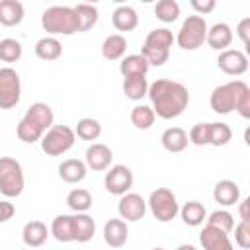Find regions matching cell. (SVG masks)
<instances>
[{
	"mask_svg": "<svg viewBox=\"0 0 250 250\" xmlns=\"http://www.w3.org/2000/svg\"><path fill=\"white\" fill-rule=\"evenodd\" d=\"M213 199L219 205H223V207H229V205L238 203V199H240V188H238V184L232 182V180H221V182H217L215 188H213Z\"/></svg>",
	"mask_w": 250,
	"mask_h": 250,
	"instance_id": "cell-19",
	"label": "cell"
},
{
	"mask_svg": "<svg viewBox=\"0 0 250 250\" xmlns=\"http://www.w3.org/2000/svg\"><path fill=\"white\" fill-rule=\"evenodd\" d=\"M86 164L78 158H66L59 164V178L66 184H78L86 178Z\"/></svg>",
	"mask_w": 250,
	"mask_h": 250,
	"instance_id": "cell-20",
	"label": "cell"
},
{
	"mask_svg": "<svg viewBox=\"0 0 250 250\" xmlns=\"http://www.w3.org/2000/svg\"><path fill=\"white\" fill-rule=\"evenodd\" d=\"M25 16L23 4L18 0H0V25L14 27L20 25Z\"/></svg>",
	"mask_w": 250,
	"mask_h": 250,
	"instance_id": "cell-21",
	"label": "cell"
},
{
	"mask_svg": "<svg viewBox=\"0 0 250 250\" xmlns=\"http://www.w3.org/2000/svg\"><path fill=\"white\" fill-rule=\"evenodd\" d=\"M25 186L23 168L12 156H0V193L4 197H18L21 195Z\"/></svg>",
	"mask_w": 250,
	"mask_h": 250,
	"instance_id": "cell-6",
	"label": "cell"
},
{
	"mask_svg": "<svg viewBox=\"0 0 250 250\" xmlns=\"http://www.w3.org/2000/svg\"><path fill=\"white\" fill-rule=\"evenodd\" d=\"M236 35L240 37V41L244 43V47L250 45V18L240 20V23H238V27H236Z\"/></svg>",
	"mask_w": 250,
	"mask_h": 250,
	"instance_id": "cell-42",
	"label": "cell"
},
{
	"mask_svg": "<svg viewBox=\"0 0 250 250\" xmlns=\"http://www.w3.org/2000/svg\"><path fill=\"white\" fill-rule=\"evenodd\" d=\"M180 215H182V221L188 227H199L207 219V211H205L203 203H199V201H188V203H184L182 209H180Z\"/></svg>",
	"mask_w": 250,
	"mask_h": 250,
	"instance_id": "cell-29",
	"label": "cell"
},
{
	"mask_svg": "<svg viewBox=\"0 0 250 250\" xmlns=\"http://www.w3.org/2000/svg\"><path fill=\"white\" fill-rule=\"evenodd\" d=\"M174 43V35L168 27H154L148 31L141 55L146 59L150 66H162L170 57V47Z\"/></svg>",
	"mask_w": 250,
	"mask_h": 250,
	"instance_id": "cell-5",
	"label": "cell"
},
{
	"mask_svg": "<svg viewBox=\"0 0 250 250\" xmlns=\"http://www.w3.org/2000/svg\"><path fill=\"white\" fill-rule=\"evenodd\" d=\"M209 105L219 115H227L234 109L244 119H248L250 117V88L242 80H230L227 84H221L211 92Z\"/></svg>",
	"mask_w": 250,
	"mask_h": 250,
	"instance_id": "cell-2",
	"label": "cell"
},
{
	"mask_svg": "<svg viewBox=\"0 0 250 250\" xmlns=\"http://www.w3.org/2000/svg\"><path fill=\"white\" fill-rule=\"evenodd\" d=\"M154 119H156V115H154L152 107H148V105H145V104L135 105V107L131 109V123H133L137 129H141V131L150 129L152 123H154Z\"/></svg>",
	"mask_w": 250,
	"mask_h": 250,
	"instance_id": "cell-34",
	"label": "cell"
},
{
	"mask_svg": "<svg viewBox=\"0 0 250 250\" xmlns=\"http://www.w3.org/2000/svg\"><path fill=\"white\" fill-rule=\"evenodd\" d=\"M199 242H201L203 250H234L229 234L215 229V227H209V225H205L201 229Z\"/></svg>",
	"mask_w": 250,
	"mask_h": 250,
	"instance_id": "cell-15",
	"label": "cell"
},
{
	"mask_svg": "<svg viewBox=\"0 0 250 250\" xmlns=\"http://www.w3.org/2000/svg\"><path fill=\"white\" fill-rule=\"evenodd\" d=\"M205 43L211 49H215V51H225L227 47H230V43H232V29H230V25L225 23V21H217L211 27H207Z\"/></svg>",
	"mask_w": 250,
	"mask_h": 250,
	"instance_id": "cell-17",
	"label": "cell"
},
{
	"mask_svg": "<svg viewBox=\"0 0 250 250\" xmlns=\"http://www.w3.org/2000/svg\"><path fill=\"white\" fill-rule=\"evenodd\" d=\"M129 238V227L123 219H109L104 225V240L111 248H121L127 244Z\"/></svg>",
	"mask_w": 250,
	"mask_h": 250,
	"instance_id": "cell-16",
	"label": "cell"
},
{
	"mask_svg": "<svg viewBox=\"0 0 250 250\" xmlns=\"http://www.w3.org/2000/svg\"><path fill=\"white\" fill-rule=\"evenodd\" d=\"M127 51V39L121 33H113L107 35L102 43V57L107 61H119L125 57Z\"/></svg>",
	"mask_w": 250,
	"mask_h": 250,
	"instance_id": "cell-26",
	"label": "cell"
},
{
	"mask_svg": "<svg viewBox=\"0 0 250 250\" xmlns=\"http://www.w3.org/2000/svg\"><path fill=\"white\" fill-rule=\"evenodd\" d=\"M176 250H197V248H195L193 244H180Z\"/></svg>",
	"mask_w": 250,
	"mask_h": 250,
	"instance_id": "cell-45",
	"label": "cell"
},
{
	"mask_svg": "<svg viewBox=\"0 0 250 250\" xmlns=\"http://www.w3.org/2000/svg\"><path fill=\"white\" fill-rule=\"evenodd\" d=\"M217 66L229 76H240L248 70V57L238 49H225L217 57Z\"/></svg>",
	"mask_w": 250,
	"mask_h": 250,
	"instance_id": "cell-13",
	"label": "cell"
},
{
	"mask_svg": "<svg viewBox=\"0 0 250 250\" xmlns=\"http://www.w3.org/2000/svg\"><path fill=\"white\" fill-rule=\"evenodd\" d=\"M189 4L197 12V16H205V14H209V12L215 10V0H203V2L201 0H191Z\"/></svg>",
	"mask_w": 250,
	"mask_h": 250,
	"instance_id": "cell-41",
	"label": "cell"
},
{
	"mask_svg": "<svg viewBox=\"0 0 250 250\" xmlns=\"http://www.w3.org/2000/svg\"><path fill=\"white\" fill-rule=\"evenodd\" d=\"M113 160V152L107 145L104 143H94L86 148V154H84V164L86 168L90 170H96V172H102V170H107L109 164Z\"/></svg>",
	"mask_w": 250,
	"mask_h": 250,
	"instance_id": "cell-14",
	"label": "cell"
},
{
	"mask_svg": "<svg viewBox=\"0 0 250 250\" xmlns=\"http://www.w3.org/2000/svg\"><path fill=\"white\" fill-rule=\"evenodd\" d=\"M21 43L18 39H12V37H6V39H0V61L4 62H16L21 59Z\"/></svg>",
	"mask_w": 250,
	"mask_h": 250,
	"instance_id": "cell-38",
	"label": "cell"
},
{
	"mask_svg": "<svg viewBox=\"0 0 250 250\" xmlns=\"http://www.w3.org/2000/svg\"><path fill=\"white\" fill-rule=\"evenodd\" d=\"M207 37V21L203 16H188L178 31V35L174 37V41L184 49V51H195L205 43Z\"/></svg>",
	"mask_w": 250,
	"mask_h": 250,
	"instance_id": "cell-7",
	"label": "cell"
},
{
	"mask_svg": "<svg viewBox=\"0 0 250 250\" xmlns=\"http://www.w3.org/2000/svg\"><path fill=\"white\" fill-rule=\"evenodd\" d=\"M234 242L242 250L250 248V221H240L238 225H234Z\"/></svg>",
	"mask_w": 250,
	"mask_h": 250,
	"instance_id": "cell-40",
	"label": "cell"
},
{
	"mask_svg": "<svg viewBox=\"0 0 250 250\" xmlns=\"http://www.w3.org/2000/svg\"><path fill=\"white\" fill-rule=\"evenodd\" d=\"M41 25L51 37L72 35V33H78V16L70 6H51L43 12Z\"/></svg>",
	"mask_w": 250,
	"mask_h": 250,
	"instance_id": "cell-4",
	"label": "cell"
},
{
	"mask_svg": "<svg viewBox=\"0 0 250 250\" xmlns=\"http://www.w3.org/2000/svg\"><path fill=\"white\" fill-rule=\"evenodd\" d=\"M148 68H150V64L146 62V59L141 53L127 55L119 62V72L123 74V78H129V76H146Z\"/></svg>",
	"mask_w": 250,
	"mask_h": 250,
	"instance_id": "cell-23",
	"label": "cell"
},
{
	"mask_svg": "<svg viewBox=\"0 0 250 250\" xmlns=\"http://www.w3.org/2000/svg\"><path fill=\"white\" fill-rule=\"evenodd\" d=\"M146 207L150 209L152 217L160 223H170L172 219H176V215L180 213V205L176 195L172 193V189L168 188H156L146 201Z\"/></svg>",
	"mask_w": 250,
	"mask_h": 250,
	"instance_id": "cell-9",
	"label": "cell"
},
{
	"mask_svg": "<svg viewBox=\"0 0 250 250\" xmlns=\"http://www.w3.org/2000/svg\"><path fill=\"white\" fill-rule=\"evenodd\" d=\"M49 232L53 234L55 240L59 242H74V232H72V215H57L51 223Z\"/></svg>",
	"mask_w": 250,
	"mask_h": 250,
	"instance_id": "cell-28",
	"label": "cell"
},
{
	"mask_svg": "<svg viewBox=\"0 0 250 250\" xmlns=\"http://www.w3.org/2000/svg\"><path fill=\"white\" fill-rule=\"evenodd\" d=\"M189 143H193L195 146H205L209 145V123H195L189 133H188Z\"/></svg>",
	"mask_w": 250,
	"mask_h": 250,
	"instance_id": "cell-39",
	"label": "cell"
},
{
	"mask_svg": "<svg viewBox=\"0 0 250 250\" xmlns=\"http://www.w3.org/2000/svg\"><path fill=\"white\" fill-rule=\"evenodd\" d=\"M94 199H92V193L84 188H76V189H70L68 195H66V205L74 211V213H86L90 207H92Z\"/></svg>",
	"mask_w": 250,
	"mask_h": 250,
	"instance_id": "cell-30",
	"label": "cell"
},
{
	"mask_svg": "<svg viewBox=\"0 0 250 250\" xmlns=\"http://www.w3.org/2000/svg\"><path fill=\"white\" fill-rule=\"evenodd\" d=\"M14 213H16V207H14L12 203L0 201V225L6 223V221H10V219L14 217Z\"/></svg>",
	"mask_w": 250,
	"mask_h": 250,
	"instance_id": "cell-43",
	"label": "cell"
},
{
	"mask_svg": "<svg viewBox=\"0 0 250 250\" xmlns=\"http://www.w3.org/2000/svg\"><path fill=\"white\" fill-rule=\"evenodd\" d=\"M35 55L41 61H57L62 55V45L57 37L45 35L35 43Z\"/></svg>",
	"mask_w": 250,
	"mask_h": 250,
	"instance_id": "cell-27",
	"label": "cell"
},
{
	"mask_svg": "<svg viewBox=\"0 0 250 250\" xmlns=\"http://www.w3.org/2000/svg\"><path fill=\"white\" fill-rule=\"evenodd\" d=\"M74 129H70L68 125H53L41 137V150L47 156H61L74 146Z\"/></svg>",
	"mask_w": 250,
	"mask_h": 250,
	"instance_id": "cell-8",
	"label": "cell"
},
{
	"mask_svg": "<svg viewBox=\"0 0 250 250\" xmlns=\"http://www.w3.org/2000/svg\"><path fill=\"white\" fill-rule=\"evenodd\" d=\"M74 135L82 141H96L100 135H102V125L98 119L94 117H84L76 123L74 127Z\"/></svg>",
	"mask_w": 250,
	"mask_h": 250,
	"instance_id": "cell-33",
	"label": "cell"
},
{
	"mask_svg": "<svg viewBox=\"0 0 250 250\" xmlns=\"http://www.w3.org/2000/svg\"><path fill=\"white\" fill-rule=\"evenodd\" d=\"M205 221H207L209 227H215V229H219V230H223L227 234L234 229V217L227 209H215L213 213L207 215Z\"/></svg>",
	"mask_w": 250,
	"mask_h": 250,
	"instance_id": "cell-37",
	"label": "cell"
},
{
	"mask_svg": "<svg viewBox=\"0 0 250 250\" xmlns=\"http://www.w3.org/2000/svg\"><path fill=\"white\" fill-rule=\"evenodd\" d=\"M154 16L162 23H172L180 16V4L176 0H160L154 4Z\"/></svg>",
	"mask_w": 250,
	"mask_h": 250,
	"instance_id": "cell-35",
	"label": "cell"
},
{
	"mask_svg": "<svg viewBox=\"0 0 250 250\" xmlns=\"http://www.w3.org/2000/svg\"><path fill=\"white\" fill-rule=\"evenodd\" d=\"M49 229L43 221H29L23 225V230H21V238H23V244L29 246V248H39L47 242L49 238Z\"/></svg>",
	"mask_w": 250,
	"mask_h": 250,
	"instance_id": "cell-18",
	"label": "cell"
},
{
	"mask_svg": "<svg viewBox=\"0 0 250 250\" xmlns=\"http://www.w3.org/2000/svg\"><path fill=\"white\" fill-rule=\"evenodd\" d=\"M72 232L74 242H88L96 232V223L88 213H74L72 215Z\"/></svg>",
	"mask_w": 250,
	"mask_h": 250,
	"instance_id": "cell-24",
	"label": "cell"
},
{
	"mask_svg": "<svg viewBox=\"0 0 250 250\" xmlns=\"http://www.w3.org/2000/svg\"><path fill=\"white\" fill-rule=\"evenodd\" d=\"M74 14L78 16V31H88L98 23V8L92 4H76Z\"/></svg>",
	"mask_w": 250,
	"mask_h": 250,
	"instance_id": "cell-32",
	"label": "cell"
},
{
	"mask_svg": "<svg viewBox=\"0 0 250 250\" xmlns=\"http://www.w3.org/2000/svg\"><path fill=\"white\" fill-rule=\"evenodd\" d=\"M20 98H21L20 74L10 66L0 68V109L16 107L20 104Z\"/></svg>",
	"mask_w": 250,
	"mask_h": 250,
	"instance_id": "cell-10",
	"label": "cell"
},
{
	"mask_svg": "<svg viewBox=\"0 0 250 250\" xmlns=\"http://www.w3.org/2000/svg\"><path fill=\"white\" fill-rule=\"evenodd\" d=\"M117 213H119V219H123L125 223L141 221L146 213V201L139 193L129 191V193L121 195V199L117 203Z\"/></svg>",
	"mask_w": 250,
	"mask_h": 250,
	"instance_id": "cell-12",
	"label": "cell"
},
{
	"mask_svg": "<svg viewBox=\"0 0 250 250\" xmlns=\"http://www.w3.org/2000/svg\"><path fill=\"white\" fill-rule=\"evenodd\" d=\"M248 207H250V197H246V199L240 201V221H250Z\"/></svg>",
	"mask_w": 250,
	"mask_h": 250,
	"instance_id": "cell-44",
	"label": "cell"
},
{
	"mask_svg": "<svg viewBox=\"0 0 250 250\" xmlns=\"http://www.w3.org/2000/svg\"><path fill=\"white\" fill-rule=\"evenodd\" d=\"M111 23L117 31H133L139 25V16L131 6H117L111 14Z\"/></svg>",
	"mask_w": 250,
	"mask_h": 250,
	"instance_id": "cell-22",
	"label": "cell"
},
{
	"mask_svg": "<svg viewBox=\"0 0 250 250\" xmlns=\"http://www.w3.org/2000/svg\"><path fill=\"white\" fill-rule=\"evenodd\" d=\"M152 250H164V248H152Z\"/></svg>",
	"mask_w": 250,
	"mask_h": 250,
	"instance_id": "cell-46",
	"label": "cell"
},
{
	"mask_svg": "<svg viewBox=\"0 0 250 250\" xmlns=\"http://www.w3.org/2000/svg\"><path fill=\"white\" fill-rule=\"evenodd\" d=\"M230 139H232V131L227 123H221V121L209 123V145L225 146V145H229Z\"/></svg>",
	"mask_w": 250,
	"mask_h": 250,
	"instance_id": "cell-36",
	"label": "cell"
},
{
	"mask_svg": "<svg viewBox=\"0 0 250 250\" xmlns=\"http://www.w3.org/2000/svg\"><path fill=\"white\" fill-rule=\"evenodd\" d=\"M148 92V82H146V76H129L123 80V94L133 100V102H139L141 98H145Z\"/></svg>",
	"mask_w": 250,
	"mask_h": 250,
	"instance_id": "cell-31",
	"label": "cell"
},
{
	"mask_svg": "<svg viewBox=\"0 0 250 250\" xmlns=\"http://www.w3.org/2000/svg\"><path fill=\"white\" fill-rule=\"evenodd\" d=\"M146 96L152 102V111L160 119H174L184 113L189 104V92L182 82L170 78H158L148 84Z\"/></svg>",
	"mask_w": 250,
	"mask_h": 250,
	"instance_id": "cell-1",
	"label": "cell"
},
{
	"mask_svg": "<svg viewBox=\"0 0 250 250\" xmlns=\"http://www.w3.org/2000/svg\"><path fill=\"white\" fill-rule=\"evenodd\" d=\"M104 186L111 195H125L133 186V172L125 164H115L105 172Z\"/></svg>",
	"mask_w": 250,
	"mask_h": 250,
	"instance_id": "cell-11",
	"label": "cell"
},
{
	"mask_svg": "<svg viewBox=\"0 0 250 250\" xmlns=\"http://www.w3.org/2000/svg\"><path fill=\"white\" fill-rule=\"evenodd\" d=\"M53 119L55 115L51 105L43 102H35L27 107L25 115L20 119L16 127V135L21 143H37L53 127Z\"/></svg>",
	"mask_w": 250,
	"mask_h": 250,
	"instance_id": "cell-3",
	"label": "cell"
},
{
	"mask_svg": "<svg viewBox=\"0 0 250 250\" xmlns=\"http://www.w3.org/2000/svg\"><path fill=\"white\" fill-rule=\"evenodd\" d=\"M160 143L162 146L168 150V152H182L188 148V133L182 129V127H168L162 137H160Z\"/></svg>",
	"mask_w": 250,
	"mask_h": 250,
	"instance_id": "cell-25",
	"label": "cell"
}]
</instances>
